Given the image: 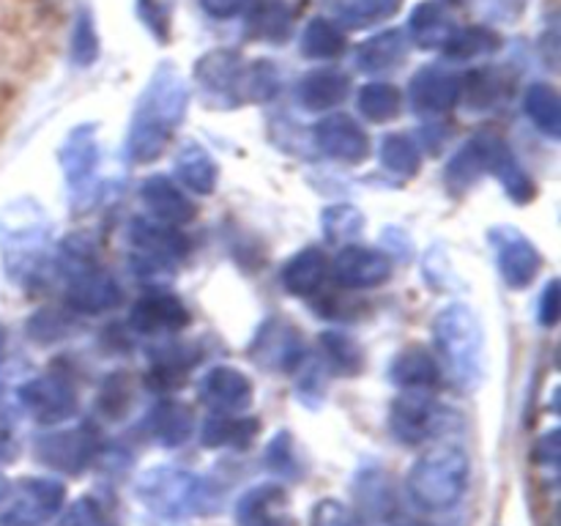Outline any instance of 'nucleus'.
<instances>
[{
    "mask_svg": "<svg viewBox=\"0 0 561 526\" xmlns=\"http://www.w3.org/2000/svg\"><path fill=\"white\" fill-rule=\"evenodd\" d=\"M186 104H190V85L184 75L175 69V64H159L148 77L131 113L129 135H126L129 162L148 164L162 157L173 132L184 121Z\"/></svg>",
    "mask_w": 561,
    "mask_h": 526,
    "instance_id": "nucleus-1",
    "label": "nucleus"
},
{
    "mask_svg": "<svg viewBox=\"0 0 561 526\" xmlns=\"http://www.w3.org/2000/svg\"><path fill=\"white\" fill-rule=\"evenodd\" d=\"M53 241V219L33 197H20L0 208V255L11 279L33 277Z\"/></svg>",
    "mask_w": 561,
    "mask_h": 526,
    "instance_id": "nucleus-2",
    "label": "nucleus"
},
{
    "mask_svg": "<svg viewBox=\"0 0 561 526\" xmlns=\"http://www.w3.org/2000/svg\"><path fill=\"white\" fill-rule=\"evenodd\" d=\"M137 499L164 521L195 518L217 510V493L206 477L179 466H153L135 485Z\"/></svg>",
    "mask_w": 561,
    "mask_h": 526,
    "instance_id": "nucleus-3",
    "label": "nucleus"
},
{
    "mask_svg": "<svg viewBox=\"0 0 561 526\" xmlns=\"http://www.w3.org/2000/svg\"><path fill=\"white\" fill-rule=\"evenodd\" d=\"M433 338L460 387L477 389L485 381V329H482L480 316L469 305L455 301V305L444 307L433 321Z\"/></svg>",
    "mask_w": 561,
    "mask_h": 526,
    "instance_id": "nucleus-4",
    "label": "nucleus"
},
{
    "mask_svg": "<svg viewBox=\"0 0 561 526\" xmlns=\"http://www.w3.org/2000/svg\"><path fill=\"white\" fill-rule=\"evenodd\" d=\"M469 455L458 444H436L409 471V493L427 513L453 510L469 488Z\"/></svg>",
    "mask_w": 561,
    "mask_h": 526,
    "instance_id": "nucleus-5",
    "label": "nucleus"
},
{
    "mask_svg": "<svg viewBox=\"0 0 561 526\" xmlns=\"http://www.w3.org/2000/svg\"><path fill=\"white\" fill-rule=\"evenodd\" d=\"M60 268L69 277L66 301L82 316H99L121 305V288L104 268L96 266L93 247L85 239H66L60 244Z\"/></svg>",
    "mask_w": 561,
    "mask_h": 526,
    "instance_id": "nucleus-6",
    "label": "nucleus"
},
{
    "mask_svg": "<svg viewBox=\"0 0 561 526\" xmlns=\"http://www.w3.org/2000/svg\"><path fill=\"white\" fill-rule=\"evenodd\" d=\"M99 159H102V151H99L96 126L93 124L75 126L58 148V162L64 168L71 206L80 208V211H85L96 201Z\"/></svg>",
    "mask_w": 561,
    "mask_h": 526,
    "instance_id": "nucleus-7",
    "label": "nucleus"
},
{
    "mask_svg": "<svg viewBox=\"0 0 561 526\" xmlns=\"http://www.w3.org/2000/svg\"><path fill=\"white\" fill-rule=\"evenodd\" d=\"M66 502V485L53 477H22L0 510V526H47Z\"/></svg>",
    "mask_w": 561,
    "mask_h": 526,
    "instance_id": "nucleus-8",
    "label": "nucleus"
},
{
    "mask_svg": "<svg viewBox=\"0 0 561 526\" xmlns=\"http://www.w3.org/2000/svg\"><path fill=\"white\" fill-rule=\"evenodd\" d=\"M449 425V411L427 392H405L389 409V431L405 447L436 438Z\"/></svg>",
    "mask_w": 561,
    "mask_h": 526,
    "instance_id": "nucleus-9",
    "label": "nucleus"
},
{
    "mask_svg": "<svg viewBox=\"0 0 561 526\" xmlns=\"http://www.w3.org/2000/svg\"><path fill=\"white\" fill-rule=\"evenodd\" d=\"M250 64L239 49H211L195 64V80L208 96L239 107L247 102Z\"/></svg>",
    "mask_w": 561,
    "mask_h": 526,
    "instance_id": "nucleus-10",
    "label": "nucleus"
},
{
    "mask_svg": "<svg viewBox=\"0 0 561 526\" xmlns=\"http://www.w3.org/2000/svg\"><path fill=\"white\" fill-rule=\"evenodd\" d=\"M129 241L135 250V261L148 272H168V266H175L184 261L190 252V241L173 225H162L157 219H131Z\"/></svg>",
    "mask_w": 561,
    "mask_h": 526,
    "instance_id": "nucleus-11",
    "label": "nucleus"
},
{
    "mask_svg": "<svg viewBox=\"0 0 561 526\" xmlns=\"http://www.w3.org/2000/svg\"><path fill=\"white\" fill-rule=\"evenodd\" d=\"M491 236L493 255H496L499 274L510 288H529L542 268V255L524 230L513 225H496L488 230Z\"/></svg>",
    "mask_w": 561,
    "mask_h": 526,
    "instance_id": "nucleus-12",
    "label": "nucleus"
},
{
    "mask_svg": "<svg viewBox=\"0 0 561 526\" xmlns=\"http://www.w3.org/2000/svg\"><path fill=\"white\" fill-rule=\"evenodd\" d=\"M250 356L263 370L296 373L305 365V340L294 323L283 318H268L252 338Z\"/></svg>",
    "mask_w": 561,
    "mask_h": 526,
    "instance_id": "nucleus-13",
    "label": "nucleus"
},
{
    "mask_svg": "<svg viewBox=\"0 0 561 526\" xmlns=\"http://www.w3.org/2000/svg\"><path fill=\"white\" fill-rule=\"evenodd\" d=\"M22 409L42 425H60L77 414V392L69 378L58 373L47 376H33L16 389Z\"/></svg>",
    "mask_w": 561,
    "mask_h": 526,
    "instance_id": "nucleus-14",
    "label": "nucleus"
},
{
    "mask_svg": "<svg viewBox=\"0 0 561 526\" xmlns=\"http://www.w3.org/2000/svg\"><path fill=\"white\" fill-rule=\"evenodd\" d=\"M36 455L44 466L64 474H82L99 455V436L91 425L47 433L36 442Z\"/></svg>",
    "mask_w": 561,
    "mask_h": 526,
    "instance_id": "nucleus-15",
    "label": "nucleus"
},
{
    "mask_svg": "<svg viewBox=\"0 0 561 526\" xmlns=\"http://www.w3.org/2000/svg\"><path fill=\"white\" fill-rule=\"evenodd\" d=\"M463 96V77L453 69L438 64H427L411 77L409 82V104L414 113L436 118L449 113Z\"/></svg>",
    "mask_w": 561,
    "mask_h": 526,
    "instance_id": "nucleus-16",
    "label": "nucleus"
},
{
    "mask_svg": "<svg viewBox=\"0 0 561 526\" xmlns=\"http://www.w3.org/2000/svg\"><path fill=\"white\" fill-rule=\"evenodd\" d=\"M316 146L329 159L343 164H362L370 157V137L348 113H329L312 126Z\"/></svg>",
    "mask_w": 561,
    "mask_h": 526,
    "instance_id": "nucleus-17",
    "label": "nucleus"
},
{
    "mask_svg": "<svg viewBox=\"0 0 561 526\" xmlns=\"http://www.w3.org/2000/svg\"><path fill=\"white\" fill-rule=\"evenodd\" d=\"M201 400L214 411V414H241L255 400V387L250 376L239 367L217 365L201 378Z\"/></svg>",
    "mask_w": 561,
    "mask_h": 526,
    "instance_id": "nucleus-18",
    "label": "nucleus"
},
{
    "mask_svg": "<svg viewBox=\"0 0 561 526\" xmlns=\"http://www.w3.org/2000/svg\"><path fill=\"white\" fill-rule=\"evenodd\" d=\"M332 272L345 288H376L392 277V255L376 247L348 244L337 252Z\"/></svg>",
    "mask_w": 561,
    "mask_h": 526,
    "instance_id": "nucleus-19",
    "label": "nucleus"
},
{
    "mask_svg": "<svg viewBox=\"0 0 561 526\" xmlns=\"http://www.w3.org/2000/svg\"><path fill=\"white\" fill-rule=\"evenodd\" d=\"M190 307L170 290H151L135 301L129 323L140 334H170L190 327Z\"/></svg>",
    "mask_w": 561,
    "mask_h": 526,
    "instance_id": "nucleus-20",
    "label": "nucleus"
},
{
    "mask_svg": "<svg viewBox=\"0 0 561 526\" xmlns=\"http://www.w3.org/2000/svg\"><path fill=\"white\" fill-rule=\"evenodd\" d=\"M236 524L239 526H299L288 513V491L279 482H263L250 488L236 502Z\"/></svg>",
    "mask_w": 561,
    "mask_h": 526,
    "instance_id": "nucleus-21",
    "label": "nucleus"
},
{
    "mask_svg": "<svg viewBox=\"0 0 561 526\" xmlns=\"http://www.w3.org/2000/svg\"><path fill=\"white\" fill-rule=\"evenodd\" d=\"M140 197L142 206L153 214V219L162 225H179L192 222L197 217V206L190 201V197L181 192V186L175 184L173 179L162 173L148 175L146 181L140 184Z\"/></svg>",
    "mask_w": 561,
    "mask_h": 526,
    "instance_id": "nucleus-22",
    "label": "nucleus"
},
{
    "mask_svg": "<svg viewBox=\"0 0 561 526\" xmlns=\"http://www.w3.org/2000/svg\"><path fill=\"white\" fill-rule=\"evenodd\" d=\"M485 173H493L502 181L504 192L513 197V203H531L537 195V184L531 175L520 168L513 148L499 135H485Z\"/></svg>",
    "mask_w": 561,
    "mask_h": 526,
    "instance_id": "nucleus-23",
    "label": "nucleus"
},
{
    "mask_svg": "<svg viewBox=\"0 0 561 526\" xmlns=\"http://www.w3.org/2000/svg\"><path fill=\"white\" fill-rule=\"evenodd\" d=\"M389 378L403 392H431L442 384V365L425 345H405L389 365Z\"/></svg>",
    "mask_w": 561,
    "mask_h": 526,
    "instance_id": "nucleus-24",
    "label": "nucleus"
},
{
    "mask_svg": "<svg viewBox=\"0 0 561 526\" xmlns=\"http://www.w3.org/2000/svg\"><path fill=\"white\" fill-rule=\"evenodd\" d=\"M351 77L340 69H312L296 85V102L310 113L334 110L348 99Z\"/></svg>",
    "mask_w": 561,
    "mask_h": 526,
    "instance_id": "nucleus-25",
    "label": "nucleus"
},
{
    "mask_svg": "<svg viewBox=\"0 0 561 526\" xmlns=\"http://www.w3.org/2000/svg\"><path fill=\"white\" fill-rule=\"evenodd\" d=\"M453 11L444 0H422L420 5H414L409 16V36L411 44H420L425 49H442L447 44V38L455 31Z\"/></svg>",
    "mask_w": 561,
    "mask_h": 526,
    "instance_id": "nucleus-26",
    "label": "nucleus"
},
{
    "mask_svg": "<svg viewBox=\"0 0 561 526\" xmlns=\"http://www.w3.org/2000/svg\"><path fill=\"white\" fill-rule=\"evenodd\" d=\"M329 274V261L327 252L321 247H305L296 255L288 258V263L283 266V285L288 294L301 296V299H310L318 290L323 288Z\"/></svg>",
    "mask_w": 561,
    "mask_h": 526,
    "instance_id": "nucleus-27",
    "label": "nucleus"
},
{
    "mask_svg": "<svg viewBox=\"0 0 561 526\" xmlns=\"http://www.w3.org/2000/svg\"><path fill=\"white\" fill-rule=\"evenodd\" d=\"M409 36L405 31L400 27H389V31L376 33L370 36L367 42L359 44L356 49V66L362 71H389V69H398L405 58H409Z\"/></svg>",
    "mask_w": 561,
    "mask_h": 526,
    "instance_id": "nucleus-28",
    "label": "nucleus"
},
{
    "mask_svg": "<svg viewBox=\"0 0 561 526\" xmlns=\"http://www.w3.org/2000/svg\"><path fill=\"white\" fill-rule=\"evenodd\" d=\"M261 431L257 416L211 414L203 422V447L206 449H247Z\"/></svg>",
    "mask_w": 561,
    "mask_h": 526,
    "instance_id": "nucleus-29",
    "label": "nucleus"
},
{
    "mask_svg": "<svg viewBox=\"0 0 561 526\" xmlns=\"http://www.w3.org/2000/svg\"><path fill=\"white\" fill-rule=\"evenodd\" d=\"M175 175L195 195H211L219 184V164L208 153V148L190 140L186 146H181L179 157H175Z\"/></svg>",
    "mask_w": 561,
    "mask_h": 526,
    "instance_id": "nucleus-30",
    "label": "nucleus"
},
{
    "mask_svg": "<svg viewBox=\"0 0 561 526\" xmlns=\"http://www.w3.org/2000/svg\"><path fill=\"white\" fill-rule=\"evenodd\" d=\"M294 31V11L285 0H257L247 14V36L257 42L283 44Z\"/></svg>",
    "mask_w": 561,
    "mask_h": 526,
    "instance_id": "nucleus-31",
    "label": "nucleus"
},
{
    "mask_svg": "<svg viewBox=\"0 0 561 526\" xmlns=\"http://www.w3.org/2000/svg\"><path fill=\"white\" fill-rule=\"evenodd\" d=\"M192 409L175 398H164L153 405L151 416H148V427H151L153 438L162 447H181L186 438L192 436Z\"/></svg>",
    "mask_w": 561,
    "mask_h": 526,
    "instance_id": "nucleus-32",
    "label": "nucleus"
},
{
    "mask_svg": "<svg viewBox=\"0 0 561 526\" xmlns=\"http://www.w3.org/2000/svg\"><path fill=\"white\" fill-rule=\"evenodd\" d=\"M301 55L310 60H334L345 53L348 38L340 22L327 20V16H316L307 22L305 33H301Z\"/></svg>",
    "mask_w": 561,
    "mask_h": 526,
    "instance_id": "nucleus-33",
    "label": "nucleus"
},
{
    "mask_svg": "<svg viewBox=\"0 0 561 526\" xmlns=\"http://www.w3.org/2000/svg\"><path fill=\"white\" fill-rule=\"evenodd\" d=\"M318 348H321L323 362L332 367L340 376H359L365 370V351L343 329H329L318 338Z\"/></svg>",
    "mask_w": 561,
    "mask_h": 526,
    "instance_id": "nucleus-34",
    "label": "nucleus"
},
{
    "mask_svg": "<svg viewBox=\"0 0 561 526\" xmlns=\"http://www.w3.org/2000/svg\"><path fill=\"white\" fill-rule=\"evenodd\" d=\"M524 110L531 124L551 140H559L561 135V99L551 82H535L529 85L524 96Z\"/></svg>",
    "mask_w": 561,
    "mask_h": 526,
    "instance_id": "nucleus-35",
    "label": "nucleus"
},
{
    "mask_svg": "<svg viewBox=\"0 0 561 526\" xmlns=\"http://www.w3.org/2000/svg\"><path fill=\"white\" fill-rule=\"evenodd\" d=\"M356 107L373 124H389L403 110V93L392 82H367L356 93Z\"/></svg>",
    "mask_w": 561,
    "mask_h": 526,
    "instance_id": "nucleus-36",
    "label": "nucleus"
},
{
    "mask_svg": "<svg viewBox=\"0 0 561 526\" xmlns=\"http://www.w3.org/2000/svg\"><path fill=\"white\" fill-rule=\"evenodd\" d=\"M378 157H381V164L389 173L403 175V179H414L422 170V148L405 132H389V135H383L381 146H378Z\"/></svg>",
    "mask_w": 561,
    "mask_h": 526,
    "instance_id": "nucleus-37",
    "label": "nucleus"
},
{
    "mask_svg": "<svg viewBox=\"0 0 561 526\" xmlns=\"http://www.w3.org/2000/svg\"><path fill=\"white\" fill-rule=\"evenodd\" d=\"M485 173V135H477L458 148L447 164V186L453 192H466Z\"/></svg>",
    "mask_w": 561,
    "mask_h": 526,
    "instance_id": "nucleus-38",
    "label": "nucleus"
},
{
    "mask_svg": "<svg viewBox=\"0 0 561 526\" xmlns=\"http://www.w3.org/2000/svg\"><path fill=\"white\" fill-rule=\"evenodd\" d=\"M499 47H502V36L496 31H491L488 25H458L442 49L453 60H474L482 58V55L496 53Z\"/></svg>",
    "mask_w": 561,
    "mask_h": 526,
    "instance_id": "nucleus-39",
    "label": "nucleus"
},
{
    "mask_svg": "<svg viewBox=\"0 0 561 526\" xmlns=\"http://www.w3.org/2000/svg\"><path fill=\"white\" fill-rule=\"evenodd\" d=\"M403 0H337L334 16L348 27H367L392 20Z\"/></svg>",
    "mask_w": 561,
    "mask_h": 526,
    "instance_id": "nucleus-40",
    "label": "nucleus"
},
{
    "mask_svg": "<svg viewBox=\"0 0 561 526\" xmlns=\"http://www.w3.org/2000/svg\"><path fill=\"white\" fill-rule=\"evenodd\" d=\"M190 365L192 359L184 354V348H162V354L153 356L146 373L148 387H153L157 392H173L184 384Z\"/></svg>",
    "mask_w": 561,
    "mask_h": 526,
    "instance_id": "nucleus-41",
    "label": "nucleus"
},
{
    "mask_svg": "<svg viewBox=\"0 0 561 526\" xmlns=\"http://www.w3.org/2000/svg\"><path fill=\"white\" fill-rule=\"evenodd\" d=\"M321 230L332 244L354 241L365 230V214L351 206V203H334V206H327L321 211Z\"/></svg>",
    "mask_w": 561,
    "mask_h": 526,
    "instance_id": "nucleus-42",
    "label": "nucleus"
},
{
    "mask_svg": "<svg viewBox=\"0 0 561 526\" xmlns=\"http://www.w3.org/2000/svg\"><path fill=\"white\" fill-rule=\"evenodd\" d=\"M356 496H359L362 507L373 515V518H387L392 513V488H389V477H383L378 469L365 471V477L356 485Z\"/></svg>",
    "mask_w": 561,
    "mask_h": 526,
    "instance_id": "nucleus-43",
    "label": "nucleus"
},
{
    "mask_svg": "<svg viewBox=\"0 0 561 526\" xmlns=\"http://www.w3.org/2000/svg\"><path fill=\"white\" fill-rule=\"evenodd\" d=\"M175 0H137V16L142 27L157 38L159 44H170L173 36Z\"/></svg>",
    "mask_w": 561,
    "mask_h": 526,
    "instance_id": "nucleus-44",
    "label": "nucleus"
},
{
    "mask_svg": "<svg viewBox=\"0 0 561 526\" xmlns=\"http://www.w3.org/2000/svg\"><path fill=\"white\" fill-rule=\"evenodd\" d=\"M99 58V33L93 25V16L88 11H80L75 25V36H71V60L82 69L96 64Z\"/></svg>",
    "mask_w": 561,
    "mask_h": 526,
    "instance_id": "nucleus-45",
    "label": "nucleus"
},
{
    "mask_svg": "<svg viewBox=\"0 0 561 526\" xmlns=\"http://www.w3.org/2000/svg\"><path fill=\"white\" fill-rule=\"evenodd\" d=\"M129 398H131V389H129V381H126V376L124 373H113V376L104 378L102 389H99V398H96L99 414H104L107 420H118V416L129 409Z\"/></svg>",
    "mask_w": 561,
    "mask_h": 526,
    "instance_id": "nucleus-46",
    "label": "nucleus"
},
{
    "mask_svg": "<svg viewBox=\"0 0 561 526\" xmlns=\"http://www.w3.org/2000/svg\"><path fill=\"white\" fill-rule=\"evenodd\" d=\"M55 526H118V524H115L110 510L104 507L99 499L82 496L80 502H75L64 515H60V521Z\"/></svg>",
    "mask_w": 561,
    "mask_h": 526,
    "instance_id": "nucleus-47",
    "label": "nucleus"
},
{
    "mask_svg": "<svg viewBox=\"0 0 561 526\" xmlns=\"http://www.w3.org/2000/svg\"><path fill=\"white\" fill-rule=\"evenodd\" d=\"M279 91V71L272 60H252L247 102H268Z\"/></svg>",
    "mask_w": 561,
    "mask_h": 526,
    "instance_id": "nucleus-48",
    "label": "nucleus"
},
{
    "mask_svg": "<svg viewBox=\"0 0 561 526\" xmlns=\"http://www.w3.org/2000/svg\"><path fill=\"white\" fill-rule=\"evenodd\" d=\"M312 526H359V518L340 499H321L312 507Z\"/></svg>",
    "mask_w": 561,
    "mask_h": 526,
    "instance_id": "nucleus-49",
    "label": "nucleus"
},
{
    "mask_svg": "<svg viewBox=\"0 0 561 526\" xmlns=\"http://www.w3.org/2000/svg\"><path fill=\"white\" fill-rule=\"evenodd\" d=\"M561 318V294H559V279H551L546 290L537 299V321L546 329H553Z\"/></svg>",
    "mask_w": 561,
    "mask_h": 526,
    "instance_id": "nucleus-50",
    "label": "nucleus"
},
{
    "mask_svg": "<svg viewBox=\"0 0 561 526\" xmlns=\"http://www.w3.org/2000/svg\"><path fill=\"white\" fill-rule=\"evenodd\" d=\"M266 460L272 469H277L279 474H285V471H294V442H290L288 433H279V436L272 438V444H268L266 449Z\"/></svg>",
    "mask_w": 561,
    "mask_h": 526,
    "instance_id": "nucleus-51",
    "label": "nucleus"
},
{
    "mask_svg": "<svg viewBox=\"0 0 561 526\" xmlns=\"http://www.w3.org/2000/svg\"><path fill=\"white\" fill-rule=\"evenodd\" d=\"M20 453V442H16V427L14 420H11L9 409L0 403V460L3 464H11Z\"/></svg>",
    "mask_w": 561,
    "mask_h": 526,
    "instance_id": "nucleus-52",
    "label": "nucleus"
},
{
    "mask_svg": "<svg viewBox=\"0 0 561 526\" xmlns=\"http://www.w3.org/2000/svg\"><path fill=\"white\" fill-rule=\"evenodd\" d=\"M201 3L214 20H230V16L241 14L252 0H201Z\"/></svg>",
    "mask_w": 561,
    "mask_h": 526,
    "instance_id": "nucleus-53",
    "label": "nucleus"
},
{
    "mask_svg": "<svg viewBox=\"0 0 561 526\" xmlns=\"http://www.w3.org/2000/svg\"><path fill=\"white\" fill-rule=\"evenodd\" d=\"M540 458H546V464H557L559 460V431H551L546 438H542Z\"/></svg>",
    "mask_w": 561,
    "mask_h": 526,
    "instance_id": "nucleus-54",
    "label": "nucleus"
},
{
    "mask_svg": "<svg viewBox=\"0 0 561 526\" xmlns=\"http://www.w3.org/2000/svg\"><path fill=\"white\" fill-rule=\"evenodd\" d=\"M9 488H11V482H9V477L3 474V471H0V504H3V499L9 496Z\"/></svg>",
    "mask_w": 561,
    "mask_h": 526,
    "instance_id": "nucleus-55",
    "label": "nucleus"
},
{
    "mask_svg": "<svg viewBox=\"0 0 561 526\" xmlns=\"http://www.w3.org/2000/svg\"><path fill=\"white\" fill-rule=\"evenodd\" d=\"M3 356H5V329L0 327V365H3Z\"/></svg>",
    "mask_w": 561,
    "mask_h": 526,
    "instance_id": "nucleus-56",
    "label": "nucleus"
},
{
    "mask_svg": "<svg viewBox=\"0 0 561 526\" xmlns=\"http://www.w3.org/2000/svg\"><path fill=\"white\" fill-rule=\"evenodd\" d=\"M405 526H427V524H405Z\"/></svg>",
    "mask_w": 561,
    "mask_h": 526,
    "instance_id": "nucleus-57",
    "label": "nucleus"
}]
</instances>
